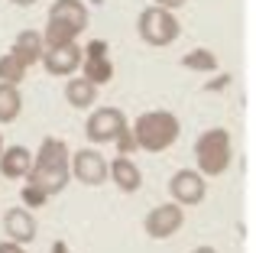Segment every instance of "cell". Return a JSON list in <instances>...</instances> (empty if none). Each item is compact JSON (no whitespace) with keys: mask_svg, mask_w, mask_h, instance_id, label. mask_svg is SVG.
<instances>
[{"mask_svg":"<svg viewBox=\"0 0 256 253\" xmlns=\"http://www.w3.org/2000/svg\"><path fill=\"white\" fill-rule=\"evenodd\" d=\"M68 143L58 136H46L39 143V150L32 152V169L26 176V182H32L36 188H42L46 195H58V192L68 188L72 182V172H68Z\"/></svg>","mask_w":256,"mask_h":253,"instance_id":"1","label":"cell"},{"mask_svg":"<svg viewBox=\"0 0 256 253\" xmlns=\"http://www.w3.org/2000/svg\"><path fill=\"white\" fill-rule=\"evenodd\" d=\"M133 140H136L140 150L146 152H166L169 146H175L182 133V124L172 110H146L136 117V124L130 126Z\"/></svg>","mask_w":256,"mask_h":253,"instance_id":"2","label":"cell"},{"mask_svg":"<svg viewBox=\"0 0 256 253\" xmlns=\"http://www.w3.org/2000/svg\"><path fill=\"white\" fill-rule=\"evenodd\" d=\"M230 159H234L230 130L211 126V130H204L198 140H194V169H198L204 178L224 176V172L230 169Z\"/></svg>","mask_w":256,"mask_h":253,"instance_id":"3","label":"cell"},{"mask_svg":"<svg viewBox=\"0 0 256 253\" xmlns=\"http://www.w3.org/2000/svg\"><path fill=\"white\" fill-rule=\"evenodd\" d=\"M136 36L143 39L146 46H152V49H166V46H172L175 39L182 36V23L172 10L152 4V6H146V10H140Z\"/></svg>","mask_w":256,"mask_h":253,"instance_id":"4","label":"cell"},{"mask_svg":"<svg viewBox=\"0 0 256 253\" xmlns=\"http://www.w3.org/2000/svg\"><path fill=\"white\" fill-rule=\"evenodd\" d=\"M126 126H130V120L120 108H94L84 124V136L94 146H104V143H114Z\"/></svg>","mask_w":256,"mask_h":253,"instance_id":"5","label":"cell"},{"mask_svg":"<svg viewBox=\"0 0 256 253\" xmlns=\"http://www.w3.org/2000/svg\"><path fill=\"white\" fill-rule=\"evenodd\" d=\"M68 172L75 182L98 188V185L107 182V156L100 150H94V146H82V150H75L68 156Z\"/></svg>","mask_w":256,"mask_h":253,"instance_id":"6","label":"cell"},{"mask_svg":"<svg viewBox=\"0 0 256 253\" xmlns=\"http://www.w3.org/2000/svg\"><path fill=\"white\" fill-rule=\"evenodd\" d=\"M185 224V208L175 202H166V204H156V208L146 211L143 218V230L152 237V240H169L182 230Z\"/></svg>","mask_w":256,"mask_h":253,"instance_id":"7","label":"cell"},{"mask_svg":"<svg viewBox=\"0 0 256 253\" xmlns=\"http://www.w3.org/2000/svg\"><path fill=\"white\" fill-rule=\"evenodd\" d=\"M169 195L182 208H198L208 198V178L201 176L198 169H178L169 178Z\"/></svg>","mask_w":256,"mask_h":253,"instance_id":"8","label":"cell"},{"mask_svg":"<svg viewBox=\"0 0 256 253\" xmlns=\"http://www.w3.org/2000/svg\"><path fill=\"white\" fill-rule=\"evenodd\" d=\"M39 65H42L52 78H72V75H78V65H82V46L72 42V46L46 49L42 58H39Z\"/></svg>","mask_w":256,"mask_h":253,"instance_id":"9","label":"cell"},{"mask_svg":"<svg viewBox=\"0 0 256 253\" xmlns=\"http://www.w3.org/2000/svg\"><path fill=\"white\" fill-rule=\"evenodd\" d=\"M4 234H6V240H16V244H23V247H30L39 234V224H36V218H32V211L23 208V204H20V208H10L4 214Z\"/></svg>","mask_w":256,"mask_h":253,"instance_id":"10","label":"cell"},{"mask_svg":"<svg viewBox=\"0 0 256 253\" xmlns=\"http://www.w3.org/2000/svg\"><path fill=\"white\" fill-rule=\"evenodd\" d=\"M107 178H110L120 192H126V195L143 188V172H140L136 159H130V156H114L110 162H107Z\"/></svg>","mask_w":256,"mask_h":253,"instance_id":"11","label":"cell"},{"mask_svg":"<svg viewBox=\"0 0 256 253\" xmlns=\"http://www.w3.org/2000/svg\"><path fill=\"white\" fill-rule=\"evenodd\" d=\"M49 20H58V23L72 26V30L82 36L88 30V23H91V13H88L84 0H56V4L49 6Z\"/></svg>","mask_w":256,"mask_h":253,"instance_id":"12","label":"cell"},{"mask_svg":"<svg viewBox=\"0 0 256 253\" xmlns=\"http://www.w3.org/2000/svg\"><path fill=\"white\" fill-rule=\"evenodd\" d=\"M32 169V152L26 150V146H4V152H0V176L10 178V182H20V178H26Z\"/></svg>","mask_w":256,"mask_h":253,"instance_id":"13","label":"cell"},{"mask_svg":"<svg viewBox=\"0 0 256 253\" xmlns=\"http://www.w3.org/2000/svg\"><path fill=\"white\" fill-rule=\"evenodd\" d=\"M10 52L26 65V68L39 65V58H42V52H46L42 32H39V30H20L16 39H13V46H10Z\"/></svg>","mask_w":256,"mask_h":253,"instance_id":"14","label":"cell"},{"mask_svg":"<svg viewBox=\"0 0 256 253\" xmlns=\"http://www.w3.org/2000/svg\"><path fill=\"white\" fill-rule=\"evenodd\" d=\"M65 101H68L75 110L94 108V104H98V84H91L82 75H72L68 82H65Z\"/></svg>","mask_w":256,"mask_h":253,"instance_id":"15","label":"cell"},{"mask_svg":"<svg viewBox=\"0 0 256 253\" xmlns=\"http://www.w3.org/2000/svg\"><path fill=\"white\" fill-rule=\"evenodd\" d=\"M78 72H82V78H88L91 84H107V82H114V62H110V56H104V58H82V65H78Z\"/></svg>","mask_w":256,"mask_h":253,"instance_id":"16","label":"cell"},{"mask_svg":"<svg viewBox=\"0 0 256 253\" xmlns=\"http://www.w3.org/2000/svg\"><path fill=\"white\" fill-rule=\"evenodd\" d=\"M23 110V94L16 84H4L0 82V124H13Z\"/></svg>","mask_w":256,"mask_h":253,"instance_id":"17","label":"cell"},{"mask_svg":"<svg viewBox=\"0 0 256 253\" xmlns=\"http://www.w3.org/2000/svg\"><path fill=\"white\" fill-rule=\"evenodd\" d=\"M42 42H46V49H56V46H72V42H78V32L72 30V26L58 23V20H46Z\"/></svg>","mask_w":256,"mask_h":253,"instance_id":"18","label":"cell"},{"mask_svg":"<svg viewBox=\"0 0 256 253\" xmlns=\"http://www.w3.org/2000/svg\"><path fill=\"white\" fill-rule=\"evenodd\" d=\"M218 56L211 49H192L188 56H182V68L188 72H201V75H214L218 72Z\"/></svg>","mask_w":256,"mask_h":253,"instance_id":"19","label":"cell"},{"mask_svg":"<svg viewBox=\"0 0 256 253\" xmlns=\"http://www.w3.org/2000/svg\"><path fill=\"white\" fill-rule=\"evenodd\" d=\"M26 72H30V68H26L13 52H4V56H0V82H4V84H16V88H20V84L26 82Z\"/></svg>","mask_w":256,"mask_h":253,"instance_id":"20","label":"cell"},{"mask_svg":"<svg viewBox=\"0 0 256 253\" xmlns=\"http://www.w3.org/2000/svg\"><path fill=\"white\" fill-rule=\"evenodd\" d=\"M46 202H49V195H46L42 188H36L32 182H26L23 188H20V204H23V208H32V211H36V208H42Z\"/></svg>","mask_w":256,"mask_h":253,"instance_id":"21","label":"cell"},{"mask_svg":"<svg viewBox=\"0 0 256 253\" xmlns=\"http://www.w3.org/2000/svg\"><path fill=\"white\" fill-rule=\"evenodd\" d=\"M114 143H117V156H133V152L140 150V146H136V140H133V133H130V126H126V130L120 133V136L114 140Z\"/></svg>","mask_w":256,"mask_h":253,"instance_id":"22","label":"cell"},{"mask_svg":"<svg viewBox=\"0 0 256 253\" xmlns=\"http://www.w3.org/2000/svg\"><path fill=\"white\" fill-rule=\"evenodd\" d=\"M107 52H110V46H107L104 39H91V42H84L82 58H104Z\"/></svg>","mask_w":256,"mask_h":253,"instance_id":"23","label":"cell"},{"mask_svg":"<svg viewBox=\"0 0 256 253\" xmlns=\"http://www.w3.org/2000/svg\"><path fill=\"white\" fill-rule=\"evenodd\" d=\"M0 253H26V247H23V244H16V240H6V237H4V240H0Z\"/></svg>","mask_w":256,"mask_h":253,"instance_id":"24","label":"cell"},{"mask_svg":"<svg viewBox=\"0 0 256 253\" xmlns=\"http://www.w3.org/2000/svg\"><path fill=\"white\" fill-rule=\"evenodd\" d=\"M152 4H156V6H166V10H178V6H185L188 4V0H152Z\"/></svg>","mask_w":256,"mask_h":253,"instance_id":"25","label":"cell"},{"mask_svg":"<svg viewBox=\"0 0 256 253\" xmlns=\"http://www.w3.org/2000/svg\"><path fill=\"white\" fill-rule=\"evenodd\" d=\"M227 84H230V75H220V82H208L204 91H220V88H227Z\"/></svg>","mask_w":256,"mask_h":253,"instance_id":"26","label":"cell"},{"mask_svg":"<svg viewBox=\"0 0 256 253\" xmlns=\"http://www.w3.org/2000/svg\"><path fill=\"white\" fill-rule=\"evenodd\" d=\"M49 253H72L68 250V244H65V240H56V244H52V250Z\"/></svg>","mask_w":256,"mask_h":253,"instance_id":"27","label":"cell"},{"mask_svg":"<svg viewBox=\"0 0 256 253\" xmlns=\"http://www.w3.org/2000/svg\"><path fill=\"white\" fill-rule=\"evenodd\" d=\"M10 4H13V6H32L36 0H10Z\"/></svg>","mask_w":256,"mask_h":253,"instance_id":"28","label":"cell"},{"mask_svg":"<svg viewBox=\"0 0 256 253\" xmlns=\"http://www.w3.org/2000/svg\"><path fill=\"white\" fill-rule=\"evenodd\" d=\"M192 253H218V250H214V247H194Z\"/></svg>","mask_w":256,"mask_h":253,"instance_id":"29","label":"cell"},{"mask_svg":"<svg viewBox=\"0 0 256 253\" xmlns=\"http://www.w3.org/2000/svg\"><path fill=\"white\" fill-rule=\"evenodd\" d=\"M0 152H4V133H0Z\"/></svg>","mask_w":256,"mask_h":253,"instance_id":"30","label":"cell"}]
</instances>
